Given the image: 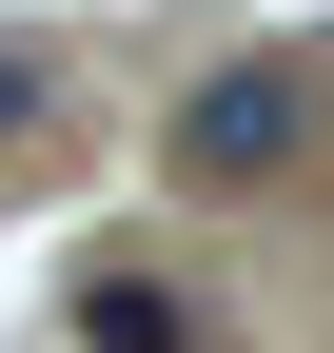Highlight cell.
<instances>
[{"mask_svg":"<svg viewBox=\"0 0 334 353\" xmlns=\"http://www.w3.org/2000/svg\"><path fill=\"white\" fill-rule=\"evenodd\" d=\"M315 79H334V59H315Z\"/></svg>","mask_w":334,"mask_h":353,"instance_id":"obj_4","label":"cell"},{"mask_svg":"<svg viewBox=\"0 0 334 353\" xmlns=\"http://www.w3.org/2000/svg\"><path fill=\"white\" fill-rule=\"evenodd\" d=\"M79 353H177V294L157 275H79Z\"/></svg>","mask_w":334,"mask_h":353,"instance_id":"obj_2","label":"cell"},{"mask_svg":"<svg viewBox=\"0 0 334 353\" xmlns=\"http://www.w3.org/2000/svg\"><path fill=\"white\" fill-rule=\"evenodd\" d=\"M39 118H59V59H39V39H0V157H20Z\"/></svg>","mask_w":334,"mask_h":353,"instance_id":"obj_3","label":"cell"},{"mask_svg":"<svg viewBox=\"0 0 334 353\" xmlns=\"http://www.w3.org/2000/svg\"><path fill=\"white\" fill-rule=\"evenodd\" d=\"M315 157V59H217L177 99V176L197 196H256V176H295Z\"/></svg>","mask_w":334,"mask_h":353,"instance_id":"obj_1","label":"cell"}]
</instances>
